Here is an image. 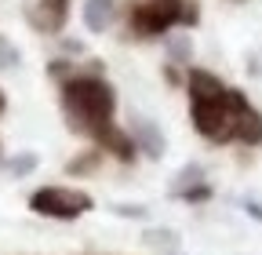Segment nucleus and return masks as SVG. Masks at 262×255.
Listing matches in <instances>:
<instances>
[{"label":"nucleus","mask_w":262,"mask_h":255,"mask_svg":"<svg viewBox=\"0 0 262 255\" xmlns=\"http://www.w3.org/2000/svg\"><path fill=\"white\" fill-rule=\"evenodd\" d=\"M62 110L70 117V128L73 132H84V135H98L102 128L113 124L117 117V95H113V84L98 73H80V77H70L62 84Z\"/></svg>","instance_id":"1"},{"label":"nucleus","mask_w":262,"mask_h":255,"mask_svg":"<svg viewBox=\"0 0 262 255\" xmlns=\"http://www.w3.org/2000/svg\"><path fill=\"white\" fill-rule=\"evenodd\" d=\"M248 110H251L248 95L237 88H226L215 99H193L189 102V117H193L196 135L208 139V142H219V146L237 142V124Z\"/></svg>","instance_id":"2"},{"label":"nucleus","mask_w":262,"mask_h":255,"mask_svg":"<svg viewBox=\"0 0 262 255\" xmlns=\"http://www.w3.org/2000/svg\"><path fill=\"white\" fill-rule=\"evenodd\" d=\"M29 208L44 215V219H58V222H73L80 219L84 211L95 208L91 194H84V189H73V186H44L37 189V194L29 197Z\"/></svg>","instance_id":"3"},{"label":"nucleus","mask_w":262,"mask_h":255,"mask_svg":"<svg viewBox=\"0 0 262 255\" xmlns=\"http://www.w3.org/2000/svg\"><path fill=\"white\" fill-rule=\"evenodd\" d=\"M171 26H182V0H139L131 11V29L139 37H164Z\"/></svg>","instance_id":"4"},{"label":"nucleus","mask_w":262,"mask_h":255,"mask_svg":"<svg viewBox=\"0 0 262 255\" xmlns=\"http://www.w3.org/2000/svg\"><path fill=\"white\" fill-rule=\"evenodd\" d=\"M26 15H29L33 29H40V33L55 37V33H62L66 18H70V0H37Z\"/></svg>","instance_id":"5"},{"label":"nucleus","mask_w":262,"mask_h":255,"mask_svg":"<svg viewBox=\"0 0 262 255\" xmlns=\"http://www.w3.org/2000/svg\"><path fill=\"white\" fill-rule=\"evenodd\" d=\"M131 142H135V150L139 153H146V157H153V161H160L164 157V150H168V139H164V132H160V124L157 120H146V117H135V124H131Z\"/></svg>","instance_id":"6"},{"label":"nucleus","mask_w":262,"mask_h":255,"mask_svg":"<svg viewBox=\"0 0 262 255\" xmlns=\"http://www.w3.org/2000/svg\"><path fill=\"white\" fill-rule=\"evenodd\" d=\"M98 150H106V153H113V157H120V161L127 164V161H135L139 157V150H135V142H131V135L127 132H120L117 124H110V128H102L95 139H91Z\"/></svg>","instance_id":"7"},{"label":"nucleus","mask_w":262,"mask_h":255,"mask_svg":"<svg viewBox=\"0 0 262 255\" xmlns=\"http://www.w3.org/2000/svg\"><path fill=\"white\" fill-rule=\"evenodd\" d=\"M117 15V0H88L84 4V26L88 33H106Z\"/></svg>","instance_id":"8"},{"label":"nucleus","mask_w":262,"mask_h":255,"mask_svg":"<svg viewBox=\"0 0 262 255\" xmlns=\"http://www.w3.org/2000/svg\"><path fill=\"white\" fill-rule=\"evenodd\" d=\"M186 88H189V102H193V99H215V95H222L229 84H222V80H219L215 73H208V70H189Z\"/></svg>","instance_id":"9"},{"label":"nucleus","mask_w":262,"mask_h":255,"mask_svg":"<svg viewBox=\"0 0 262 255\" xmlns=\"http://www.w3.org/2000/svg\"><path fill=\"white\" fill-rule=\"evenodd\" d=\"M237 142H248V146H258L262 142V113L251 106L244 117H241V124H237Z\"/></svg>","instance_id":"10"},{"label":"nucleus","mask_w":262,"mask_h":255,"mask_svg":"<svg viewBox=\"0 0 262 255\" xmlns=\"http://www.w3.org/2000/svg\"><path fill=\"white\" fill-rule=\"evenodd\" d=\"M168 55H171V58H179V62H189V55H193V44H189V37L182 33L179 40H168Z\"/></svg>","instance_id":"11"},{"label":"nucleus","mask_w":262,"mask_h":255,"mask_svg":"<svg viewBox=\"0 0 262 255\" xmlns=\"http://www.w3.org/2000/svg\"><path fill=\"white\" fill-rule=\"evenodd\" d=\"M179 197H182V201H189V204L208 201V197H211V186H208V182H201V186H186V189H179Z\"/></svg>","instance_id":"12"},{"label":"nucleus","mask_w":262,"mask_h":255,"mask_svg":"<svg viewBox=\"0 0 262 255\" xmlns=\"http://www.w3.org/2000/svg\"><path fill=\"white\" fill-rule=\"evenodd\" d=\"M33 168H37V157H33V153H22V157H15V161H8V172L11 175H26Z\"/></svg>","instance_id":"13"},{"label":"nucleus","mask_w":262,"mask_h":255,"mask_svg":"<svg viewBox=\"0 0 262 255\" xmlns=\"http://www.w3.org/2000/svg\"><path fill=\"white\" fill-rule=\"evenodd\" d=\"M0 66H18V48L0 40Z\"/></svg>","instance_id":"14"},{"label":"nucleus","mask_w":262,"mask_h":255,"mask_svg":"<svg viewBox=\"0 0 262 255\" xmlns=\"http://www.w3.org/2000/svg\"><path fill=\"white\" fill-rule=\"evenodd\" d=\"M113 215H124V219H146V208H142V204H113Z\"/></svg>","instance_id":"15"},{"label":"nucleus","mask_w":262,"mask_h":255,"mask_svg":"<svg viewBox=\"0 0 262 255\" xmlns=\"http://www.w3.org/2000/svg\"><path fill=\"white\" fill-rule=\"evenodd\" d=\"M146 244H157V248L175 244V233H171V230H153V233H146Z\"/></svg>","instance_id":"16"},{"label":"nucleus","mask_w":262,"mask_h":255,"mask_svg":"<svg viewBox=\"0 0 262 255\" xmlns=\"http://www.w3.org/2000/svg\"><path fill=\"white\" fill-rule=\"evenodd\" d=\"M244 211H248L251 219H258V222H262V204H258V201H244Z\"/></svg>","instance_id":"17"},{"label":"nucleus","mask_w":262,"mask_h":255,"mask_svg":"<svg viewBox=\"0 0 262 255\" xmlns=\"http://www.w3.org/2000/svg\"><path fill=\"white\" fill-rule=\"evenodd\" d=\"M4 106H8V99H4V91H0V113H4Z\"/></svg>","instance_id":"18"}]
</instances>
